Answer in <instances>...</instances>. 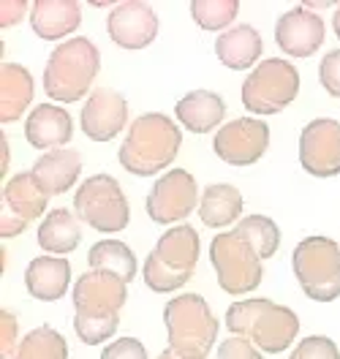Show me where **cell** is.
Here are the masks:
<instances>
[{
	"label": "cell",
	"instance_id": "obj_37",
	"mask_svg": "<svg viewBox=\"0 0 340 359\" xmlns=\"http://www.w3.org/2000/svg\"><path fill=\"white\" fill-rule=\"evenodd\" d=\"M11 144H8V136H6V131L0 134V175H3V180H6V172H8V161H11V150H8Z\"/></svg>",
	"mask_w": 340,
	"mask_h": 359
},
{
	"label": "cell",
	"instance_id": "obj_31",
	"mask_svg": "<svg viewBox=\"0 0 340 359\" xmlns=\"http://www.w3.org/2000/svg\"><path fill=\"white\" fill-rule=\"evenodd\" d=\"M289 359H340V348L332 337L308 335L292 348Z\"/></svg>",
	"mask_w": 340,
	"mask_h": 359
},
{
	"label": "cell",
	"instance_id": "obj_21",
	"mask_svg": "<svg viewBox=\"0 0 340 359\" xmlns=\"http://www.w3.org/2000/svg\"><path fill=\"white\" fill-rule=\"evenodd\" d=\"M175 117L191 134H210L224 126L226 101L215 90H191L175 104Z\"/></svg>",
	"mask_w": 340,
	"mask_h": 359
},
{
	"label": "cell",
	"instance_id": "obj_25",
	"mask_svg": "<svg viewBox=\"0 0 340 359\" xmlns=\"http://www.w3.org/2000/svg\"><path fill=\"white\" fill-rule=\"evenodd\" d=\"M36 240L46 256H68L82 243V221L68 207H55L39 224Z\"/></svg>",
	"mask_w": 340,
	"mask_h": 359
},
{
	"label": "cell",
	"instance_id": "obj_5",
	"mask_svg": "<svg viewBox=\"0 0 340 359\" xmlns=\"http://www.w3.org/2000/svg\"><path fill=\"white\" fill-rule=\"evenodd\" d=\"M202 256V240L191 224L166 229L142 264V280L150 292L175 294L193 278Z\"/></svg>",
	"mask_w": 340,
	"mask_h": 359
},
{
	"label": "cell",
	"instance_id": "obj_33",
	"mask_svg": "<svg viewBox=\"0 0 340 359\" xmlns=\"http://www.w3.org/2000/svg\"><path fill=\"white\" fill-rule=\"evenodd\" d=\"M218 359H264V351L250 343L248 337L231 335L224 343H218Z\"/></svg>",
	"mask_w": 340,
	"mask_h": 359
},
{
	"label": "cell",
	"instance_id": "obj_34",
	"mask_svg": "<svg viewBox=\"0 0 340 359\" xmlns=\"http://www.w3.org/2000/svg\"><path fill=\"white\" fill-rule=\"evenodd\" d=\"M318 82L332 98H340V49H332L318 63Z\"/></svg>",
	"mask_w": 340,
	"mask_h": 359
},
{
	"label": "cell",
	"instance_id": "obj_3",
	"mask_svg": "<svg viewBox=\"0 0 340 359\" xmlns=\"http://www.w3.org/2000/svg\"><path fill=\"white\" fill-rule=\"evenodd\" d=\"M224 324L231 335L248 337L264 354H283L299 335V316L267 297L237 299L229 305Z\"/></svg>",
	"mask_w": 340,
	"mask_h": 359
},
{
	"label": "cell",
	"instance_id": "obj_23",
	"mask_svg": "<svg viewBox=\"0 0 340 359\" xmlns=\"http://www.w3.org/2000/svg\"><path fill=\"white\" fill-rule=\"evenodd\" d=\"M36 82L33 74L20 63L3 60L0 66V126L17 123L33 104Z\"/></svg>",
	"mask_w": 340,
	"mask_h": 359
},
{
	"label": "cell",
	"instance_id": "obj_15",
	"mask_svg": "<svg viewBox=\"0 0 340 359\" xmlns=\"http://www.w3.org/2000/svg\"><path fill=\"white\" fill-rule=\"evenodd\" d=\"M161 20L144 0H123L107 17V33L120 49H144L158 39Z\"/></svg>",
	"mask_w": 340,
	"mask_h": 359
},
{
	"label": "cell",
	"instance_id": "obj_6",
	"mask_svg": "<svg viewBox=\"0 0 340 359\" xmlns=\"http://www.w3.org/2000/svg\"><path fill=\"white\" fill-rule=\"evenodd\" d=\"M166 348L182 359H207L218 343L221 321L202 294L185 292L163 308Z\"/></svg>",
	"mask_w": 340,
	"mask_h": 359
},
{
	"label": "cell",
	"instance_id": "obj_4",
	"mask_svg": "<svg viewBox=\"0 0 340 359\" xmlns=\"http://www.w3.org/2000/svg\"><path fill=\"white\" fill-rule=\"evenodd\" d=\"M101 71V49L88 36L68 39L52 49L44 66V93L55 104H79L90 98Z\"/></svg>",
	"mask_w": 340,
	"mask_h": 359
},
{
	"label": "cell",
	"instance_id": "obj_10",
	"mask_svg": "<svg viewBox=\"0 0 340 359\" xmlns=\"http://www.w3.org/2000/svg\"><path fill=\"white\" fill-rule=\"evenodd\" d=\"M74 212L82 224L101 234H117L131 221V207L123 185L112 175H93L74 191Z\"/></svg>",
	"mask_w": 340,
	"mask_h": 359
},
{
	"label": "cell",
	"instance_id": "obj_27",
	"mask_svg": "<svg viewBox=\"0 0 340 359\" xmlns=\"http://www.w3.org/2000/svg\"><path fill=\"white\" fill-rule=\"evenodd\" d=\"M88 267L117 275L120 280L131 283L136 278L139 264H136V253L123 240H98L88 250Z\"/></svg>",
	"mask_w": 340,
	"mask_h": 359
},
{
	"label": "cell",
	"instance_id": "obj_28",
	"mask_svg": "<svg viewBox=\"0 0 340 359\" xmlns=\"http://www.w3.org/2000/svg\"><path fill=\"white\" fill-rule=\"evenodd\" d=\"M11 359H68V343L55 327L41 324L22 335Z\"/></svg>",
	"mask_w": 340,
	"mask_h": 359
},
{
	"label": "cell",
	"instance_id": "obj_2",
	"mask_svg": "<svg viewBox=\"0 0 340 359\" xmlns=\"http://www.w3.org/2000/svg\"><path fill=\"white\" fill-rule=\"evenodd\" d=\"M182 147V131L180 123H175L169 114L163 112H147L139 114L134 123L128 126V134L123 139L117 158L120 166L136 175V177H156L163 169L175 163Z\"/></svg>",
	"mask_w": 340,
	"mask_h": 359
},
{
	"label": "cell",
	"instance_id": "obj_17",
	"mask_svg": "<svg viewBox=\"0 0 340 359\" xmlns=\"http://www.w3.org/2000/svg\"><path fill=\"white\" fill-rule=\"evenodd\" d=\"M79 126L93 142H112L128 126V101L112 88H95L82 104Z\"/></svg>",
	"mask_w": 340,
	"mask_h": 359
},
{
	"label": "cell",
	"instance_id": "obj_18",
	"mask_svg": "<svg viewBox=\"0 0 340 359\" xmlns=\"http://www.w3.org/2000/svg\"><path fill=\"white\" fill-rule=\"evenodd\" d=\"M74 136V120H71V112L60 104H39L27 112V120H25V139L30 147L36 150H44V153H52V150H63Z\"/></svg>",
	"mask_w": 340,
	"mask_h": 359
},
{
	"label": "cell",
	"instance_id": "obj_30",
	"mask_svg": "<svg viewBox=\"0 0 340 359\" xmlns=\"http://www.w3.org/2000/svg\"><path fill=\"white\" fill-rule=\"evenodd\" d=\"M234 229L248 237V243L259 250V256L264 262L272 259L278 253V248H280V229L267 215H245Z\"/></svg>",
	"mask_w": 340,
	"mask_h": 359
},
{
	"label": "cell",
	"instance_id": "obj_22",
	"mask_svg": "<svg viewBox=\"0 0 340 359\" xmlns=\"http://www.w3.org/2000/svg\"><path fill=\"white\" fill-rule=\"evenodd\" d=\"M264 41L253 25H234L215 39V57L231 71H248L261 63Z\"/></svg>",
	"mask_w": 340,
	"mask_h": 359
},
{
	"label": "cell",
	"instance_id": "obj_20",
	"mask_svg": "<svg viewBox=\"0 0 340 359\" xmlns=\"http://www.w3.org/2000/svg\"><path fill=\"white\" fill-rule=\"evenodd\" d=\"M25 289L39 302H57L71 289V262L66 256H36L25 269Z\"/></svg>",
	"mask_w": 340,
	"mask_h": 359
},
{
	"label": "cell",
	"instance_id": "obj_14",
	"mask_svg": "<svg viewBox=\"0 0 340 359\" xmlns=\"http://www.w3.org/2000/svg\"><path fill=\"white\" fill-rule=\"evenodd\" d=\"M299 166L311 177L340 175V120L316 117L299 134Z\"/></svg>",
	"mask_w": 340,
	"mask_h": 359
},
{
	"label": "cell",
	"instance_id": "obj_24",
	"mask_svg": "<svg viewBox=\"0 0 340 359\" xmlns=\"http://www.w3.org/2000/svg\"><path fill=\"white\" fill-rule=\"evenodd\" d=\"M30 172L46 191V196H60L76 185V180L82 175V156L74 147L52 150L39 158Z\"/></svg>",
	"mask_w": 340,
	"mask_h": 359
},
{
	"label": "cell",
	"instance_id": "obj_38",
	"mask_svg": "<svg viewBox=\"0 0 340 359\" xmlns=\"http://www.w3.org/2000/svg\"><path fill=\"white\" fill-rule=\"evenodd\" d=\"M332 30H335V36L340 39V6L335 8V14H332Z\"/></svg>",
	"mask_w": 340,
	"mask_h": 359
},
{
	"label": "cell",
	"instance_id": "obj_9",
	"mask_svg": "<svg viewBox=\"0 0 340 359\" xmlns=\"http://www.w3.org/2000/svg\"><path fill=\"white\" fill-rule=\"evenodd\" d=\"M243 104L259 117L283 112L299 95V71L286 57H267L243 82Z\"/></svg>",
	"mask_w": 340,
	"mask_h": 359
},
{
	"label": "cell",
	"instance_id": "obj_36",
	"mask_svg": "<svg viewBox=\"0 0 340 359\" xmlns=\"http://www.w3.org/2000/svg\"><path fill=\"white\" fill-rule=\"evenodd\" d=\"M27 11H30V6L25 0H3L0 3V27L6 30V27L20 25L27 17Z\"/></svg>",
	"mask_w": 340,
	"mask_h": 359
},
{
	"label": "cell",
	"instance_id": "obj_19",
	"mask_svg": "<svg viewBox=\"0 0 340 359\" xmlns=\"http://www.w3.org/2000/svg\"><path fill=\"white\" fill-rule=\"evenodd\" d=\"M82 25V6L76 0H36L30 3V27L44 41H68Z\"/></svg>",
	"mask_w": 340,
	"mask_h": 359
},
{
	"label": "cell",
	"instance_id": "obj_32",
	"mask_svg": "<svg viewBox=\"0 0 340 359\" xmlns=\"http://www.w3.org/2000/svg\"><path fill=\"white\" fill-rule=\"evenodd\" d=\"M101 359H147V348L139 337H114L104 346Z\"/></svg>",
	"mask_w": 340,
	"mask_h": 359
},
{
	"label": "cell",
	"instance_id": "obj_16",
	"mask_svg": "<svg viewBox=\"0 0 340 359\" xmlns=\"http://www.w3.org/2000/svg\"><path fill=\"white\" fill-rule=\"evenodd\" d=\"M324 36H327V25L308 6H294L283 11L275 22V44L280 46L283 55L297 60L316 55L324 44Z\"/></svg>",
	"mask_w": 340,
	"mask_h": 359
},
{
	"label": "cell",
	"instance_id": "obj_12",
	"mask_svg": "<svg viewBox=\"0 0 340 359\" xmlns=\"http://www.w3.org/2000/svg\"><path fill=\"white\" fill-rule=\"evenodd\" d=\"M49 196L33 177V172H20L3 182V196H0V237H20L33 221H44Z\"/></svg>",
	"mask_w": 340,
	"mask_h": 359
},
{
	"label": "cell",
	"instance_id": "obj_7",
	"mask_svg": "<svg viewBox=\"0 0 340 359\" xmlns=\"http://www.w3.org/2000/svg\"><path fill=\"white\" fill-rule=\"evenodd\" d=\"M292 269L302 294L313 302H335L340 297V245L332 237L311 234L292 253Z\"/></svg>",
	"mask_w": 340,
	"mask_h": 359
},
{
	"label": "cell",
	"instance_id": "obj_29",
	"mask_svg": "<svg viewBox=\"0 0 340 359\" xmlns=\"http://www.w3.org/2000/svg\"><path fill=\"white\" fill-rule=\"evenodd\" d=\"M240 3L237 0H193L191 3V17L202 30L210 33H226L231 22L237 20Z\"/></svg>",
	"mask_w": 340,
	"mask_h": 359
},
{
	"label": "cell",
	"instance_id": "obj_26",
	"mask_svg": "<svg viewBox=\"0 0 340 359\" xmlns=\"http://www.w3.org/2000/svg\"><path fill=\"white\" fill-rule=\"evenodd\" d=\"M245 212L243 194L229 182H212L202 191L199 202V218L207 229H226L231 224H240Z\"/></svg>",
	"mask_w": 340,
	"mask_h": 359
},
{
	"label": "cell",
	"instance_id": "obj_39",
	"mask_svg": "<svg viewBox=\"0 0 340 359\" xmlns=\"http://www.w3.org/2000/svg\"><path fill=\"white\" fill-rule=\"evenodd\" d=\"M156 359H182V357H177L175 351H169V348H166V351H161V354Z\"/></svg>",
	"mask_w": 340,
	"mask_h": 359
},
{
	"label": "cell",
	"instance_id": "obj_1",
	"mask_svg": "<svg viewBox=\"0 0 340 359\" xmlns=\"http://www.w3.org/2000/svg\"><path fill=\"white\" fill-rule=\"evenodd\" d=\"M125 299H128V283L120 280L117 275L101 269H88L85 275H79L71 289L76 337L88 346L114 340Z\"/></svg>",
	"mask_w": 340,
	"mask_h": 359
},
{
	"label": "cell",
	"instance_id": "obj_8",
	"mask_svg": "<svg viewBox=\"0 0 340 359\" xmlns=\"http://www.w3.org/2000/svg\"><path fill=\"white\" fill-rule=\"evenodd\" d=\"M210 262L218 275V286L231 297H245L261 286L264 259L237 229H229L212 237Z\"/></svg>",
	"mask_w": 340,
	"mask_h": 359
},
{
	"label": "cell",
	"instance_id": "obj_13",
	"mask_svg": "<svg viewBox=\"0 0 340 359\" xmlns=\"http://www.w3.org/2000/svg\"><path fill=\"white\" fill-rule=\"evenodd\" d=\"M267 147L270 126L259 117H237L231 123H224L212 139V153L229 166H253L264 158Z\"/></svg>",
	"mask_w": 340,
	"mask_h": 359
},
{
	"label": "cell",
	"instance_id": "obj_11",
	"mask_svg": "<svg viewBox=\"0 0 340 359\" xmlns=\"http://www.w3.org/2000/svg\"><path fill=\"white\" fill-rule=\"evenodd\" d=\"M199 202H202V196H199L196 177L185 169H169L150 188V194L144 199V210L153 224L172 229L177 224H185L188 215L199 212Z\"/></svg>",
	"mask_w": 340,
	"mask_h": 359
},
{
	"label": "cell",
	"instance_id": "obj_35",
	"mask_svg": "<svg viewBox=\"0 0 340 359\" xmlns=\"http://www.w3.org/2000/svg\"><path fill=\"white\" fill-rule=\"evenodd\" d=\"M20 321L11 311H0V359H11L20 346Z\"/></svg>",
	"mask_w": 340,
	"mask_h": 359
}]
</instances>
